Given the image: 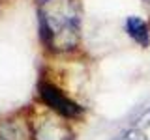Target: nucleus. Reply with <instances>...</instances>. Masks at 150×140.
<instances>
[{"label": "nucleus", "mask_w": 150, "mask_h": 140, "mask_svg": "<svg viewBox=\"0 0 150 140\" xmlns=\"http://www.w3.org/2000/svg\"><path fill=\"white\" fill-rule=\"evenodd\" d=\"M40 26L45 45L54 50H69L79 41L81 11L77 0H43Z\"/></svg>", "instance_id": "nucleus-1"}, {"label": "nucleus", "mask_w": 150, "mask_h": 140, "mask_svg": "<svg viewBox=\"0 0 150 140\" xmlns=\"http://www.w3.org/2000/svg\"><path fill=\"white\" fill-rule=\"evenodd\" d=\"M40 95L47 105L51 106L54 112H58L64 118H75L83 112V108L77 105L75 101H71L69 97H66L56 86H53L51 82H41L40 84Z\"/></svg>", "instance_id": "nucleus-2"}, {"label": "nucleus", "mask_w": 150, "mask_h": 140, "mask_svg": "<svg viewBox=\"0 0 150 140\" xmlns=\"http://www.w3.org/2000/svg\"><path fill=\"white\" fill-rule=\"evenodd\" d=\"M34 138L36 140H69L71 131L64 123H60L58 120L45 118L34 127Z\"/></svg>", "instance_id": "nucleus-3"}, {"label": "nucleus", "mask_w": 150, "mask_h": 140, "mask_svg": "<svg viewBox=\"0 0 150 140\" xmlns=\"http://www.w3.org/2000/svg\"><path fill=\"white\" fill-rule=\"evenodd\" d=\"M124 26H126L128 36L135 41V43H139L141 47H148L150 45V26H148V22L144 21V19L131 15V17L126 19Z\"/></svg>", "instance_id": "nucleus-4"}, {"label": "nucleus", "mask_w": 150, "mask_h": 140, "mask_svg": "<svg viewBox=\"0 0 150 140\" xmlns=\"http://www.w3.org/2000/svg\"><path fill=\"white\" fill-rule=\"evenodd\" d=\"M148 125H150V106H148V108H144V110L139 114L137 121H135V129L143 131V129H146Z\"/></svg>", "instance_id": "nucleus-5"}, {"label": "nucleus", "mask_w": 150, "mask_h": 140, "mask_svg": "<svg viewBox=\"0 0 150 140\" xmlns=\"http://www.w3.org/2000/svg\"><path fill=\"white\" fill-rule=\"evenodd\" d=\"M0 140H4V138H2V136H0Z\"/></svg>", "instance_id": "nucleus-6"}, {"label": "nucleus", "mask_w": 150, "mask_h": 140, "mask_svg": "<svg viewBox=\"0 0 150 140\" xmlns=\"http://www.w3.org/2000/svg\"><path fill=\"white\" fill-rule=\"evenodd\" d=\"M146 2H150V0H146Z\"/></svg>", "instance_id": "nucleus-7"}]
</instances>
